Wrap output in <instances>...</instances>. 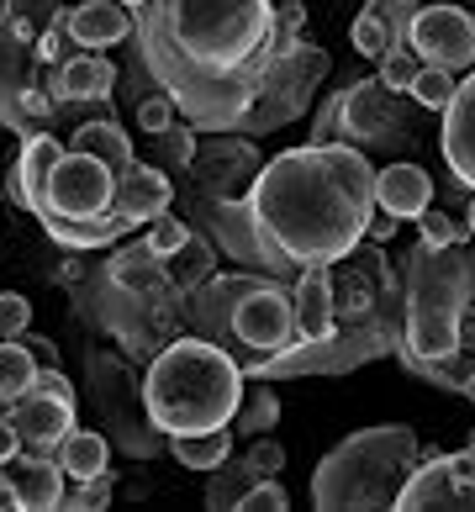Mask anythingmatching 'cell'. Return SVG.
I'll use <instances>...</instances> for the list:
<instances>
[{
    "instance_id": "6da1fadb",
    "label": "cell",
    "mask_w": 475,
    "mask_h": 512,
    "mask_svg": "<svg viewBox=\"0 0 475 512\" xmlns=\"http://www.w3.org/2000/svg\"><path fill=\"white\" fill-rule=\"evenodd\" d=\"M132 32L148 74L190 122L238 127L301 27L280 22V0H143Z\"/></svg>"
},
{
    "instance_id": "7a4b0ae2",
    "label": "cell",
    "mask_w": 475,
    "mask_h": 512,
    "mask_svg": "<svg viewBox=\"0 0 475 512\" xmlns=\"http://www.w3.org/2000/svg\"><path fill=\"white\" fill-rule=\"evenodd\" d=\"M380 169L349 143H307L270 159L249 185V212L285 264H344L375 217Z\"/></svg>"
},
{
    "instance_id": "3957f363",
    "label": "cell",
    "mask_w": 475,
    "mask_h": 512,
    "mask_svg": "<svg viewBox=\"0 0 475 512\" xmlns=\"http://www.w3.org/2000/svg\"><path fill=\"white\" fill-rule=\"evenodd\" d=\"M243 365L212 338H175L143 381V407L164 439L201 428H227L243 407Z\"/></svg>"
},
{
    "instance_id": "277c9868",
    "label": "cell",
    "mask_w": 475,
    "mask_h": 512,
    "mask_svg": "<svg viewBox=\"0 0 475 512\" xmlns=\"http://www.w3.org/2000/svg\"><path fill=\"white\" fill-rule=\"evenodd\" d=\"M423 465V439L407 423H375L349 433L338 449L322 454L312 476V507L322 512H370L391 507L402 497L407 476Z\"/></svg>"
},
{
    "instance_id": "5b68a950",
    "label": "cell",
    "mask_w": 475,
    "mask_h": 512,
    "mask_svg": "<svg viewBox=\"0 0 475 512\" xmlns=\"http://www.w3.org/2000/svg\"><path fill=\"white\" fill-rule=\"evenodd\" d=\"M475 301V254L465 238L454 243H423L407 254V338L402 359H439L460 354L465 338V307Z\"/></svg>"
},
{
    "instance_id": "8992f818",
    "label": "cell",
    "mask_w": 475,
    "mask_h": 512,
    "mask_svg": "<svg viewBox=\"0 0 475 512\" xmlns=\"http://www.w3.org/2000/svg\"><path fill=\"white\" fill-rule=\"evenodd\" d=\"M391 349V338H380L375 328L365 333H322V338H296L291 349H280V354H259L249 359V381H275V375H322V370H354V365H365L370 354H386Z\"/></svg>"
},
{
    "instance_id": "52a82bcc",
    "label": "cell",
    "mask_w": 475,
    "mask_h": 512,
    "mask_svg": "<svg viewBox=\"0 0 475 512\" xmlns=\"http://www.w3.org/2000/svg\"><path fill=\"white\" fill-rule=\"evenodd\" d=\"M322 69H328V59H322L317 48H291V53H280L275 69L264 74V90H259V101L249 106V117H243L238 127L243 132H275L280 122H291L296 111H307L312 101V85L322 80Z\"/></svg>"
},
{
    "instance_id": "ba28073f",
    "label": "cell",
    "mask_w": 475,
    "mask_h": 512,
    "mask_svg": "<svg viewBox=\"0 0 475 512\" xmlns=\"http://www.w3.org/2000/svg\"><path fill=\"white\" fill-rule=\"evenodd\" d=\"M111 201H117V169L101 164L95 154H80V148H64V159L53 164L48 180V212L74 222H106Z\"/></svg>"
},
{
    "instance_id": "9c48e42d",
    "label": "cell",
    "mask_w": 475,
    "mask_h": 512,
    "mask_svg": "<svg viewBox=\"0 0 475 512\" xmlns=\"http://www.w3.org/2000/svg\"><path fill=\"white\" fill-rule=\"evenodd\" d=\"M407 48L417 53L423 64H439L465 74L475 64V16L460 6H417L412 11V27H407Z\"/></svg>"
},
{
    "instance_id": "30bf717a",
    "label": "cell",
    "mask_w": 475,
    "mask_h": 512,
    "mask_svg": "<svg viewBox=\"0 0 475 512\" xmlns=\"http://www.w3.org/2000/svg\"><path fill=\"white\" fill-rule=\"evenodd\" d=\"M233 338L254 359L291 349L296 344V307H291V296H285L280 286H254L249 296L238 301V312H233Z\"/></svg>"
},
{
    "instance_id": "8fae6325",
    "label": "cell",
    "mask_w": 475,
    "mask_h": 512,
    "mask_svg": "<svg viewBox=\"0 0 475 512\" xmlns=\"http://www.w3.org/2000/svg\"><path fill=\"white\" fill-rule=\"evenodd\" d=\"M423 507H475L470 454H439V460L412 470L402 497H396V512H423Z\"/></svg>"
},
{
    "instance_id": "7c38bea8",
    "label": "cell",
    "mask_w": 475,
    "mask_h": 512,
    "mask_svg": "<svg viewBox=\"0 0 475 512\" xmlns=\"http://www.w3.org/2000/svg\"><path fill=\"white\" fill-rule=\"evenodd\" d=\"M6 417L16 423V433H22V449H37V454H53L59 449V439L74 428V402H64V396H48V391H22L16 402L6 407Z\"/></svg>"
},
{
    "instance_id": "4fadbf2b",
    "label": "cell",
    "mask_w": 475,
    "mask_h": 512,
    "mask_svg": "<svg viewBox=\"0 0 475 512\" xmlns=\"http://www.w3.org/2000/svg\"><path fill=\"white\" fill-rule=\"evenodd\" d=\"M0 476L16 486L22 497V512H43V507H64V465L53 454H37V449H22L16 460L0 465Z\"/></svg>"
},
{
    "instance_id": "5bb4252c",
    "label": "cell",
    "mask_w": 475,
    "mask_h": 512,
    "mask_svg": "<svg viewBox=\"0 0 475 512\" xmlns=\"http://www.w3.org/2000/svg\"><path fill=\"white\" fill-rule=\"evenodd\" d=\"M296 338H322L338 328V291H333V264H301L296 280Z\"/></svg>"
},
{
    "instance_id": "9a60e30c",
    "label": "cell",
    "mask_w": 475,
    "mask_h": 512,
    "mask_svg": "<svg viewBox=\"0 0 475 512\" xmlns=\"http://www.w3.org/2000/svg\"><path fill=\"white\" fill-rule=\"evenodd\" d=\"M444 159L454 169V180L470 185L475 191V69L460 80V90H454V101L444 111Z\"/></svg>"
},
{
    "instance_id": "2e32d148",
    "label": "cell",
    "mask_w": 475,
    "mask_h": 512,
    "mask_svg": "<svg viewBox=\"0 0 475 512\" xmlns=\"http://www.w3.org/2000/svg\"><path fill=\"white\" fill-rule=\"evenodd\" d=\"M64 159V148L48 138V132H32V138L22 143V159H16L11 169V196L27 206L32 217L48 212V180H53V164Z\"/></svg>"
},
{
    "instance_id": "e0dca14e",
    "label": "cell",
    "mask_w": 475,
    "mask_h": 512,
    "mask_svg": "<svg viewBox=\"0 0 475 512\" xmlns=\"http://www.w3.org/2000/svg\"><path fill=\"white\" fill-rule=\"evenodd\" d=\"M375 196H380V206H386L391 217L417 222L433 206V180H428L423 164H386L380 180H375Z\"/></svg>"
},
{
    "instance_id": "ac0fdd59",
    "label": "cell",
    "mask_w": 475,
    "mask_h": 512,
    "mask_svg": "<svg viewBox=\"0 0 475 512\" xmlns=\"http://www.w3.org/2000/svg\"><path fill=\"white\" fill-rule=\"evenodd\" d=\"M69 32H74V43L90 48V53L117 48L132 32V11L122 6V0H80V6L69 11Z\"/></svg>"
},
{
    "instance_id": "d6986e66",
    "label": "cell",
    "mask_w": 475,
    "mask_h": 512,
    "mask_svg": "<svg viewBox=\"0 0 475 512\" xmlns=\"http://www.w3.org/2000/svg\"><path fill=\"white\" fill-rule=\"evenodd\" d=\"M111 212H122L127 222H154L169 212V175L164 169H148V164H132L127 175L117 180V201Z\"/></svg>"
},
{
    "instance_id": "ffe728a7",
    "label": "cell",
    "mask_w": 475,
    "mask_h": 512,
    "mask_svg": "<svg viewBox=\"0 0 475 512\" xmlns=\"http://www.w3.org/2000/svg\"><path fill=\"white\" fill-rule=\"evenodd\" d=\"M43 222V233L59 243V249H69V254H95V249H111L127 227H138V222H127L122 212H111L106 222H74V217H59V212H43L37 217Z\"/></svg>"
},
{
    "instance_id": "44dd1931",
    "label": "cell",
    "mask_w": 475,
    "mask_h": 512,
    "mask_svg": "<svg viewBox=\"0 0 475 512\" xmlns=\"http://www.w3.org/2000/svg\"><path fill=\"white\" fill-rule=\"evenodd\" d=\"M391 127H396L391 90L380 80H359L344 90V132H354V138H386Z\"/></svg>"
},
{
    "instance_id": "7402d4cb",
    "label": "cell",
    "mask_w": 475,
    "mask_h": 512,
    "mask_svg": "<svg viewBox=\"0 0 475 512\" xmlns=\"http://www.w3.org/2000/svg\"><path fill=\"white\" fill-rule=\"evenodd\" d=\"M111 85H117V69L90 48L59 64V101H106Z\"/></svg>"
},
{
    "instance_id": "603a6c76",
    "label": "cell",
    "mask_w": 475,
    "mask_h": 512,
    "mask_svg": "<svg viewBox=\"0 0 475 512\" xmlns=\"http://www.w3.org/2000/svg\"><path fill=\"white\" fill-rule=\"evenodd\" d=\"M0 111L11 122H27V111H37V96L27 85V53L0 32Z\"/></svg>"
},
{
    "instance_id": "cb8c5ba5",
    "label": "cell",
    "mask_w": 475,
    "mask_h": 512,
    "mask_svg": "<svg viewBox=\"0 0 475 512\" xmlns=\"http://www.w3.org/2000/svg\"><path fill=\"white\" fill-rule=\"evenodd\" d=\"M69 148H80V154H95L101 164H111V169H117V180L127 175L132 164H138V154H132V143H127V127H117V122H85V127H74Z\"/></svg>"
},
{
    "instance_id": "d4e9b609",
    "label": "cell",
    "mask_w": 475,
    "mask_h": 512,
    "mask_svg": "<svg viewBox=\"0 0 475 512\" xmlns=\"http://www.w3.org/2000/svg\"><path fill=\"white\" fill-rule=\"evenodd\" d=\"M53 460L64 465V476L69 481H90V476H101V470L111 465V449L101 433H85V428H69L59 449H53Z\"/></svg>"
},
{
    "instance_id": "484cf974",
    "label": "cell",
    "mask_w": 475,
    "mask_h": 512,
    "mask_svg": "<svg viewBox=\"0 0 475 512\" xmlns=\"http://www.w3.org/2000/svg\"><path fill=\"white\" fill-rule=\"evenodd\" d=\"M175 449V460L185 470H217L227 465V454H233V428H201V433H175L169 439Z\"/></svg>"
},
{
    "instance_id": "4316f807",
    "label": "cell",
    "mask_w": 475,
    "mask_h": 512,
    "mask_svg": "<svg viewBox=\"0 0 475 512\" xmlns=\"http://www.w3.org/2000/svg\"><path fill=\"white\" fill-rule=\"evenodd\" d=\"M259 286V280H249V275H233V280H206V286L196 291V317L212 328V338H217V317H227V328H233V312H238V301L249 296Z\"/></svg>"
},
{
    "instance_id": "83f0119b",
    "label": "cell",
    "mask_w": 475,
    "mask_h": 512,
    "mask_svg": "<svg viewBox=\"0 0 475 512\" xmlns=\"http://www.w3.org/2000/svg\"><path fill=\"white\" fill-rule=\"evenodd\" d=\"M37 354L27 344H16V338H0V407H11L22 391H32L37 381Z\"/></svg>"
},
{
    "instance_id": "f1b7e54d",
    "label": "cell",
    "mask_w": 475,
    "mask_h": 512,
    "mask_svg": "<svg viewBox=\"0 0 475 512\" xmlns=\"http://www.w3.org/2000/svg\"><path fill=\"white\" fill-rule=\"evenodd\" d=\"M454 90H460V74H454V69H439V64H423L407 96L423 106V111H439V117H444L449 101H454Z\"/></svg>"
},
{
    "instance_id": "f546056e",
    "label": "cell",
    "mask_w": 475,
    "mask_h": 512,
    "mask_svg": "<svg viewBox=\"0 0 475 512\" xmlns=\"http://www.w3.org/2000/svg\"><path fill=\"white\" fill-rule=\"evenodd\" d=\"M159 264H164V254L143 238V243H132V249H122L117 259H111V275H117L122 286H154V280H159Z\"/></svg>"
},
{
    "instance_id": "4dcf8cb0",
    "label": "cell",
    "mask_w": 475,
    "mask_h": 512,
    "mask_svg": "<svg viewBox=\"0 0 475 512\" xmlns=\"http://www.w3.org/2000/svg\"><path fill=\"white\" fill-rule=\"evenodd\" d=\"M254 481H259L254 460H243V470H233V465H217V470H212V491H206V502H212V507H233V512H238L243 491H249Z\"/></svg>"
},
{
    "instance_id": "1f68e13d",
    "label": "cell",
    "mask_w": 475,
    "mask_h": 512,
    "mask_svg": "<svg viewBox=\"0 0 475 512\" xmlns=\"http://www.w3.org/2000/svg\"><path fill=\"white\" fill-rule=\"evenodd\" d=\"M275 417H280V402H275V391L264 386V381H254V391L243 396V407H238V417H233V423H238V428H243V433H249V439H254V433H270V428H275Z\"/></svg>"
},
{
    "instance_id": "d6a6232c",
    "label": "cell",
    "mask_w": 475,
    "mask_h": 512,
    "mask_svg": "<svg viewBox=\"0 0 475 512\" xmlns=\"http://www.w3.org/2000/svg\"><path fill=\"white\" fill-rule=\"evenodd\" d=\"M349 43H354L359 59H375V64H380V59H386V53L396 48V37H391V27L380 22V16L365 11V16H359V22L349 27Z\"/></svg>"
},
{
    "instance_id": "836d02e7",
    "label": "cell",
    "mask_w": 475,
    "mask_h": 512,
    "mask_svg": "<svg viewBox=\"0 0 475 512\" xmlns=\"http://www.w3.org/2000/svg\"><path fill=\"white\" fill-rule=\"evenodd\" d=\"M154 154H159V164H169V169H190L196 164V122L190 127H164L159 138H154Z\"/></svg>"
},
{
    "instance_id": "e575fe53",
    "label": "cell",
    "mask_w": 475,
    "mask_h": 512,
    "mask_svg": "<svg viewBox=\"0 0 475 512\" xmlns=\"http://www.w3.org/2000/svg\"><path fill=\"white\" fill-rule=\"evenodd\" d=\"M417 69H423V59L407 48V43H396L386 59H380V85L391 90V96H402V90H412V80H417Z\"/></svg>"
},
{
    "instance_id": "d590c367",
    "label": "cell",
    "mask_w": 475,
    "mask_h": 512,
    "mask_svg": "<svg viewBox=\"0 0 475 512\" xmlns=\"http://www.w3.org/2000/svg\"><path fill=\"white\" fill-rule=\"evenodd\" d=\"M32 53H37L43 64H69L74 53H85L80 43H74V32H69V11H59V16H53V22H48V32H43V43H37Z\"/></svg>"
},
{
    "instance_id": "8d00e7d4",
    "label": "cell",
    "mask_w": 475,
    "mask_h": 512,
    "mask_svg": "<svg viewBox=\"0 0 475 512\" xmlns=\"http://www.w3.org/2000/svg\"><path fill=\"white\" fill-rule=\"evenodd\" d=\"M111 491H117V481H111V470H101V476H90V481H74V491H64V507L101 512V507H111Z\"/></svg>"
},
{
    "instance_id": "74e56055",
    "label": "cell",
    "mask_w": 475,
    "mask_h": 512,
    "mask_svg": "<svg viewBox=\"0 0 475 512\" xmlns=\"http://www.w3.org/2000/svg\"><path fill=\"white\" fill-rule=\"evenodd\" d=\"M169 275H180L185 286H206V275H212V249H201V243L190 238L185 249L169 259Z\"/></svg>"
},
{
    "instance_id": "f35d334b",
    "label": "cell",
    "mask_w": 475,
    "mask_h": 512,
    "mask_svg": "<svg viewBox=\"0 0 475 512\" xmlns=\"http://www.w3.org/2000/svg\"><path fill=\"white\" fill-rule=\"evenodd\" d=\"M285 507H291V497H285V486L275 476H259L238 502V512H285Z\"/></svg>"
},
{
    "instance_id": "ab89813d",
    "label": "cell",
    "mask_w": 475,
    "mask_h": 512,
    "mask_svg": "<svg viewBox=\"0 0 475 512\" xmlns=\"http://www.w3.org/2000/svg\"><path fill=\"white\" fill-rule=\"evenodd\" d=\"M175 96H169V90H159V96H143L138 101V127L148 132V138H159L164 127H175Z\"/></svg>"
},
{
    "instance_id": "60d3db41",
    "label": "cell",
    "mask_w": 475,
    "mask_h": 512,
    "mask_svg": "<svg viewBox=\"0 0 475 512\" xmlns=\"http://www.w3.org/2000/svg\"><path fill=\"white\" fill-rule=\"evenodd\" d=\"M148 243H154V249L164 254V259H175L180 249H185V243H190V227L180 222V217H154V222H148Z\"/></svg>"
},
{
    "instance_id": "b9f144b4",
    "label": "cell",
    "mask_w": 475,
    "mask_h": 512,
    "mask_svg": "<svg viewBox=\"0 0 475 512\" xmlns=\"http://www.w3.org/2000/svg\"><path fill=\"white\" fill-rule=\"evenodd\" d=\"M32 328V301L16 291H0V338H22Z\"/></svg>"
},
{
    "instance_id": "7bdbcfd3",
    "label": "cell",
    "mask_w": 475,
    "mask_h": 512,
    "mask_svg": "<svg viewBox=\"0 0 475 512\" xmlns=\"http://www.w3.org/2000/svg\"><path fill=\"white\" fill-rule=\"evenodd\" d=\"M370 16L391 27L396 43H407V27H412V0H370Z\"/></svg>"
},
{
    "instance_id": "ee69618b",
    "label": "cell",
    "mask_w": 475,
    "mask_h": 512,
    "mask_svg": "<svg viewBox=\"0 0 475 512\" xmlns=\"http://www.w3.org/2000/svg\"><path fill=\"white\" fill-rule=\"evenodd\" d=\"M417 233H423V243H454V238H465V227L454 222L449 212H433L428 206V212L417 217Z\"/></svg>"
},
{
    "instance_id": "f6af8a7d",
    "label": "cell",
    "mask_w": 475,
    "mask_h": 512,
    "mask_svg": "<svg viewBox=\"0 0 475 512\" xmlns=\"http://www.w3.org/2000/svg\"><path fill=\"white\" fill-rule=\"evenodd\" d=\"M249 460H254V470H259V476H280V465H285V449H280L275 439H254V444H249Z\"/></svg>"
},
{
    "instance_id": "bcb514c9",
    "label": "cell",
    "mask_w": 475,
    "mask_h": 512,
    "mask_svg": "<svg viewBox=\"0 0 475 512\" xmlns=\"http://www.w3.org/2000/svg\"><path fill=\"white\" fill-rule=\"evenodd\" d=\"M32 386H37V391H48V396H64V402H74V386H69V375H64L59 365H43Z\"/></svg>"
},
{
    "instance_id": "7dc6e473",
    "label": "cell",
    "mask_w": 475,
    "mask_h": 512,
    "mask_svg": "<svg viewBox=\"0 0 475 512\" xmlns=\"http://www.w3.org/2000/svg\"><path fill=\"white\" fill-rule=\"evenodd\" d=\"M396 227H402V217H391L386 206H375V217H370V233H365V238H370V243H391V238H396Z\"/></svg>"
},
{
    "instance_id": "c3c4849f",
    "label": "cell",
    "mask_w": 475,
    "mask_h": 512,
    "mask_svg": "<svg viewBox=\"0 0 475 512\" xmlns=\"http://www.w3.org/2000/svg\"><path fill=\"white\" fill-rule=\"evenodd\" d=\"M16 454H22V433H16L11 417H0V465L16 460Z\"/></svg>"
},
{
    "instance_id": "681fc988",
    "label": "cell",
    "mask_w": 475,
    "mask_h": 512,
    "mask_svg": "<svg viewBox=\"0 0 475 512\" xmlns=\"http://www.w3.org/2000/svg\"><path fill=\"white\" fill-rule=\"evenodd\" d=\"M32 354H37V365H59V349H53L48 344V338H32V344H27Z\"/></svg>"
},
{
    "instance_id": "f907efd6",
    "label": "cell",
    "mask_w": 475,
    "mask_h": 512,
    "mask_svg": "<svg viewBox=\"0 0 475 512\" xmlns=\"http://www.w3.org/2000/svg\"><path fill=\"white\" fill-rule=\"evenodd\" d=\"M465 227L475 233V191H470V206H465Z\"/></svg>"
},
{
    "instance_id": "816d5d0a",
    "label": "cell",
    "mask_w": 475,
    "mask_h": 512,
    "mask_svg": "<svg viewBox=\"0 0 475 512\" xmlns=\"http://www.w3.org/2000/svg\"><path fill=\"white\" fill-rule=\"evenodd\" d=\"M465 396H470V402H475V370L465 375Z\"/></svg>"
},
{
    "instance_id": "f5cc1de1",
    "label": "cell",
    "mask_w": 475,
    "mask_h": 512,
    "mask_svg": "<svg viewBox=\"0 0 475 512\" xmlns=\"http://www.w3.org/2000/svg\"><path fill=\"white\" fill-rule=\"evenodd\" d=\"M122 6H127V11H138V6H143V0H122Z\"/></svg>"
},
{
    "instance_id": "db71d44e",
    "label": "cell",
    "mask_w": 475,
    "mask_h": 512,
    "mask_svg": "<svg viewBox=\"0 0 475 512\" xmlns=\"http://www.w3.org/2000/svg\"><path fill=\"white\" fill-rule=\"evenodd\" d=\"M465 454H470V470H475V439H470V449H465Z\"/></svg>"
},
{
    "instance_id": "11a10c76",
    "label": "cell",
    "mask_w": 475,
    "mask_h": 512,
    "mask_svg": "<svg viewBox=\"0 0 475 512\" xmlns=\"http://www.w3.org/2000/svg\"><path fill=\"white\" fill-rule=\"evenodd\" d=\"M412 6H423V0H412ZM428 6H433V0H428Z\"/></svg>"
}]
</instances>
